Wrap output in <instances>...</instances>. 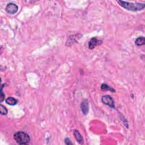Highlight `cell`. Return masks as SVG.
Here are the masks:
<instances>
[{
	"mask_svg": "<svg viewBox=\"0 0 145 145\" xmlns=\"http://www.w3.org/2000/svg\"><path fill=\"white\" fill-rule=\"evenodd\" d=\"M120 5L128 10L132 11H138L143 10L145 7L144 4L141 3H131L123 1H117Z\"/></svg>",
	"mask_w": 145,
	"mask_h": 145,
	"instance_id": "6da1fadb",
	"label": "cell"
},
{
	"mask_svg": "<svg viewBox=\"0 0 145 145\" xmlns=\"http://www.w3.org/2000/svg\"><path fill=\"white\" fill-rule=\"evenodd\" d=\"M14 139L17 143L19 144H26L30 141V136L23 131H18L14 135Z\"/></svg>",
	"mask_w": 145,
	"mask_h": 145,
	"instance_id": "7a4b0ae2",
	"label": "cell"
},
{
	"mask_svg": "<svg viewBox=\"0 0 145 145\" xmlns=\"http://www.w3.org/2000/svg\"><path fill=\"white\" fill-rule=\"evenodd\" d=\"M101 100H102V102L105 104L109 106V107L114 108L115 107H114V102L113 98L111 97V96H109L108 95H104L102 96V98H101Z\"/></svg>",
	"mask_w": 145,
	"mask_h": 145,
	"instance_id": "3957f363",
	"label": "cell"
},
{
	"mask_svg": "<svg viewBox=\"0 0 145 145\" xmlns=\"http://www.w3.org/2000/svg\"><path fill=\"white\" fill-rule=\"evenodd\" d=\"M18 10V7L14 3H9L6 7V11L10 14H14Z\"/></svg>",
	"mask_w": 145,
	"mask_h": 145,
	"instance_id": "277c9868",
	"label": "cell"
},
{
	"mask_svg": "<svg viewBox=\"0 0 145 145\" xmlns=\"http://www.w3.org/2000/svg\"><path fill=\"white\" fill-rule=\"evenodd\" d=\"M81 110H82L83 114H87L89 111V106L87 100H83L82 103H81Z\"/></svg>",
	"mask_w": 145,
	"mask_h": 145,
	"instance_id": "5b68a950",
	"label": "cell"
},
{
	"mask_svg": "<svg viewBox=\"0 0 145 145\" xmlns=\"http://www.w3.org/2000/svg\"><path fill=\"white\" fill-rule=\"evenodd\" d=\"M74 136L75 137V138L77 140V141L80 144H83V139L82 138L81 134L77 130H74Z\"/></svg>",
	"mask_w": 145,
	"mask_h": 145,
	"instance_id": "8992f818",
	"label": "cell"
},
{
	"mask_svg": "<svg viewBox=\"0 0 145 145\" xmlns=\"http://www.w3.org/2000/svg\"><path fill=\"white\" fill-rule=\"evenodd\" d=\"M98 40L95 37H93L91 39L88 43V48L90 49H93L96 47V45L98 44Z\"/></svg>",
	"mask_w": 145,
	"mask_h": 145,
	"instance_id": "52a82bcc",
	"label": "cell"
},
{
	"mask_svg": "<svg viewBox=\"0 0 145 145\" xmlns=\"http://www.w3.org/2000/svg\"><path fill=\"white\" fill-rule=\"evenodd\" d=\"M6 104H9L10 106H15L18 103V100L16 99H15L12 97H9L7 98L6 99Z\"/></svg>",
	"mask_w": 145,
	"mask_h": 145,
	"instance_id": "ba28073f",
	"label": "cell"
},
{
	"mask_svg": "<svg viewBox=\"0 0 145 145\" xmlns=\"http://www.w3.org/2000/svg\"><path fill=\"white\" fill-rule=\"evenodd\" d=\"M136 44L137 46H141V45H143L145 43V39L144 37H139L138 38H137L136 40Z\"/></svg>",
	"mask_w": 145,
	"mask_h": 145,
	"instance_id": "9c48e42d",
	"label": "cell"
},
{
	"mask_svg": "<svg viewBox=\"0 0 145 145\" xmlns=\"http://www.w3.org/2000/svg\"><path fill=\"white\" fill-rule=\"evenodd\" d=\"M101 90H104V91L109 90V91H111L112 92H115V91H114V89L110 87L107 85H106V84H103V85L101 86Z\"/></svg>",
	"mask_w": 145,
	"mask_h": 145,
	"instance_id": "30bf717a",
	"label": "cell"
},
{
	"mask_svg": "<svg viewBox=\"0 0 145 145\" xmlns=\"http://www.w3.org/2000/svg\"><path fill=\"white\" fill-rule=\"evenodd\" d=\"M0 113L2 114V115H6L7 113V109L3 105L0 106Z\"/></svg>",
	"mask_w": 145,
	"mask_h": 145,
	"instance_id": "8fae6325",
	"label": "cell"
},
{
	"mask_svg": "<svg viewBox=\"0 0 145 145\" xmlns=\"http://www.w3.org/2000/svg\"><path fill=\"white\" fill-rule=\"evenodd\" d=\"M2 87L3 86H2L1 87V102H2L4 101V100L5 99V94L3 93V91H2Z\"/></svg>",
	"mask_w": 145,
	"mask_h": 145,
	"instance_id": "7c38bea8",
	"label": "cell"
},
{
	"mask_svg": "<svg viewBox=\"0 0 145 145\" xmlns=\"http://www.w3.org/2000/svg\"><path fill=\"white\" fill-rule=\"evenodd\" d=\"M65 143L67 144H68V145H69V144H72L73 143H72V142H71V141L70 140V139L69 138H67L65 139Z\"/></svg>",
	"mask_w": 145,
	"mask_h": 145,
	"instance_id": "4fadbf2b",
	"label": "cell"
}]
</instances>
